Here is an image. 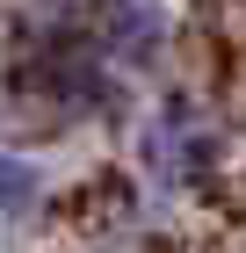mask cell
Returning <instances> with one entry per match:
<instances>
[{
    "instance_id": "1",
    "label": "cell",
    "mask_w": 246,
    "mask_h": 253,
    "mask_svg": "<svg viewBox=\"0 0 246 253\" xmlns=\"http://www.w3.org/2000/svg\"><path fill=\"white\" fill-rule=\"evenodd\" d=\"M145 174L152 188H196V181L217 167V123L196 116L189 101H174V109H159V116L145 123Z\"/></svg>"
},
{
    "instance_id": "2",
    "label": "cell",
    "mask_w": 246,
    "mask_h": 253,
    "mask_svg": "<svg viewBox=\"0 0 246 253\" xmlns=\"http://www.w3.org/2000/svg\"><path fill=\"white\" fill-rule=\"evenodd\" d=\"M87 43L101 58H145L159 43V15H145L138 0H95L87 7Z\"/></svg>"
},
{
    "instance_id": "3",
    "label": "cell",
    "mask_w": 246,
    "mask_h": 253,
    "mask_svg": "<svg viewBox=\"0 0 246 253\" xmlns=\"http://www.w3.org/2000/svg\"><path fill=\"white\" fill-rule=\"evenodd\" d=\"M37 203H44V174L22 152H0V210H7V217H29Z\"/></svg>"
}]
</instances>
